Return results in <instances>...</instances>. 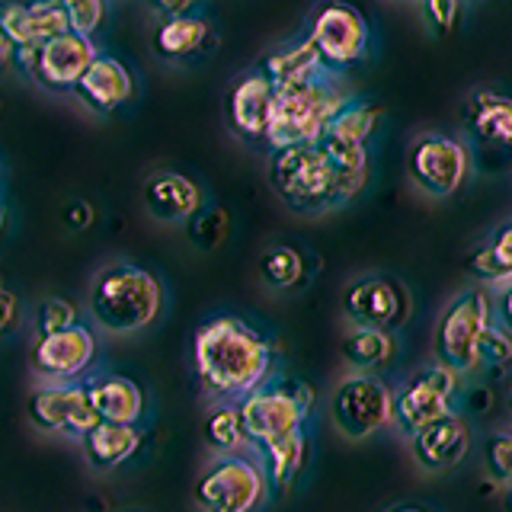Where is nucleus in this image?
Segmentation results:
<instances>
[{
  "label": "nucleus",
  "mask_w": 512,
  "mask_h": 512,
  "mask_svg": "<svg viewBox=\"0 0 512 512\" xmlns=\"http://www.w3.org/2000/svg\"><path fill=\"white\" fill-rule=\"evenodd\" d=\"M349 96L333 84V74L320 71L298 84L276 87L272 116L266 128V144L272 151L292 148V144H314L327 132L330 119L340 112Z\"/></svg>",
  "instance_id": "4"
},
{
  "label": "nucleus",
  "mask_w": 512,
  "mask_h": 512,
  "mask_svg": "<svg viewBox=\"0 0 512 512\" xmlns=\"http://www.w3.org/2000/svg\"><path fill=\"white\" fill-rule=\"evenodd\" d=\"M468 448H471V429L464 423V416L452 410L410 436V455L429 474L458 468L464 455H468Z\"/></svg>",
  "instance_id": "16"
},
{
  "label": "nucleus",
  "mask_w": 512,
  "mask_h": 512,
  "mask_svg": "<svg viewBox=\"0 0 512 512\" xmlns=\"http://www.w3.org/2000/svg\"><path fill=\"white\" fill-rule=\"evenodd\" d=\"M10 58H13V45L4 39V32H0V68H4Z\"/></svg>",
  "instance_id": "42"
},
{
  "label": "nucleus",
  "mask_w": 512,
  "mask_h": 512,
  "mask_svg": "<svg viewBox=\"0 0 512 512\" xmlns=\"http://www.w3.org/2000/svg\"><path fill=\"white\" fill-rule=\"evenodd\" d=\"M87 397L96 410V416L106 423H125V426H138L144 416V391L132 378L106 372V375H93L84 381Z\"/></svg>",
  "instance_id": "21"
},
{
  "label": "nucleus",
  "mask_w": 512,
  "mask_h": 512,
  "mask_svg": "<svg viewBox=\"0 0 512 512\" xmlns=\"http://www.w3.org/2000/svg\"><path fill=\"white\" fill-rule=\"evenodd\" d=\"M320 71H324V68H320L314 45H311L308 36H304L301 42H292L285 48H276V52H269L260 61V71H256V74H263L272 87H288V84H298V80L314 77Z\"/></svg>",
  "instance_id": "26"
},
{
  "label": "nucleus",
  "mask_w": 512,
  "mask_h": 512,
  "mask_svg": "<svg viewBox=\"0 0 512 512\" xmlns=\"http://www.w3.org/2000/svg\"><path fill=\"white\" fill-rule=\"evenodd\" d=\"M74 93L90 112L106 116V112H116L135 96V77L119 58L96 55V61L84 71V77L77 80Z\"/></svg>",
  "instance_id": "18"
},
{
  "label": "nucleus",
  "mask_w": 512,
  "mask_h": 512,
  "mask_svg": "<svg viewBox=\"0 0 512 512\" xmlns=\"http://www.w3.org/2000/svg\"><path fill=\"white\" fill-rule=\"evenodd\" d=\"M410 292L391 276H362L343 292V314L352 327L394 333L410 320Z\"/></svg>",
  "instance_id": "13"
},
{
  "label": "nucleus",
  "mask_w": 512,
  "mask_h": 512,
  "mask_svg": "<svg viewBox=\"0 0 512 512\" xmlns=\"http://www.w3.org/2000/svg\"><path fill=\"white\" fill-rule=\"evenodd\" d=\"M407 170L416 189L432 199H448L468 180V148L448 135L426 132L410 144Z\"/></svg>",
  "instance_id": "12"
},
{
  "label": "nucleus",
  "mask_w": 512,
  "mask_h": 512,
  "mask_svg": "<svg viewBox=\"0 0 512 512\" xmlns=\"http://www.w3.org/2000/svg\"><path fill=\"white\" fill-rule=\"evenodd\" d=\"M160 308H164V288L151 269L128 260H112L96 269L87 292V311L100 330L116 336L138 333L154 324Z\"/></svg>",
  "instance_id": "3"
},
{
  "label": "nucleus",
  "mask_w": 512,
  "mask_h": 512,
  "mask_svg": "<svg viewBox=\"0 0 512 512\" xmlns=\"http://www.w3.org/2000/svg\"><path fill=\"white\" fill-rule=\"evenodd\" d=\"M487 468L493 480L512 487V432H496L487 439Z\"/></svg>",
  "instance_id": "36"
},
{
  "label": "nucleus",
  "mask_w": 512,
  "mask_h": 512,
  "mask_svg": "<svg viewBox=\"0 0 512 512\" xmlns=\"http://www.w3.org/2000/svg\"><path fill=\"white\" fill-rule=\"evenodd\" d=\"M458 375L448 372L445 365H426L416 375H410L397 391H391V423L410 439L413 432L436 423L448 413L452 404Z\"/></svg>",
  "instance_id": "10"
},
{
  "label": "nucleus",
  "mask_w": 512,
  "mask_h": 512,
  "mask_svg": "<svg viewBox=\"0 0 512 512\" xmlns=\"http://www.w3.org/2000/svg\"><path fill=\"white\" fill-rule=\"evenodd\" d=\"M64 218H68V221L74 224V228H84V224H87L93 215H90V205H87V202H74V205L68 208V215H64Z\"/></svg>",
  "instance_id": "41"
},
{
  "label": "nucleus",
  "mask_w": 512,
  "mask_h": 512,
  "mask_svg": "<svg viewBox=\"0 0 512 512\" xmlns=\"http://www.w3.org/2000/svg\"><path fill=\"white\" fill-rule=\"evenodd\" d=\"M253 452H256V461H260V468L266 474L269 490L285 493L298 480V474L304 468V458H308V432L298 429V432H292V436H285L272 445L253 448Z\"/></svg>",
  "instance_id": "24"
},
{
  "label": "nucleus",
  "mask_w": 512,
  "mask_h": 512,
  "mask_svg": "<svg viewBox=\"0 0 512 512\" xmlns=\"http://www.w3.org/2000/svg\"><path fill=\"white\" fill-rule=\"evenodd\" d=\"M256 272H260L263 285L288 292V288H298L304 282V256L288 244H272L260 253Z\"/></svg>",
  "instance_id": "29"
},
{
  "label": "nucleus",
  "mask_w": 512,
  "mask_h": 512,
  "mask_svg": "<svg viewBox=\"0 0 512 512\" xmlns=\"http://www.w3.org/2000/svg\"><path fill=\"white\" fill-rule=\"evenodd\" d=\"M26 416L29 423L48 436H71L80 439L87 429L100 423L96 416L84 381H68V384H39L26 400Z\"/></svg>",
  "instance_id": "14"
},
{
  "label": "nucleus",
  "mask_w": 512,
  "mask_h": 512,
  "mask_svg": "<svg viewBox=\"0 0 512 512\" xmlns=\"http://www.w3.org/2000/svg\"><path fill=\"white\" fill-rule=\"evenodd\" d=\"M423 10H426V20L429 26L445 36V32H452L455 20H458V10H461V0H420Z\"/></svg>",
  "instance_id": "37"
},
{
  "label": "nucleus",
  "mask_w": 512,
  "mask_h": 512,
  "mask_svg": "<svg viewBox=\"0 0 512 512\" xmlns=\"http://www.w3.org/2000/svg\"><path fill=\"white\" fill-rule=\"evenodd\" d=\"M151 7L157 13H164L167 20H173V16H186L192 13V7H196V0H151Z\"/></svg>",
  "instance_id": "40"
},
{
  "label": "nucleus",
  "mask_w": 512,
  "mask_h": 512,
  "mask_svg": "<svg viewBox=\"0 0 512 512\" xmlns=\"http://www.w3.org/2000/svg\"><path fill=\"white\" fill-rule=\"evenodd\" d=\"M384 116V109L378 103H362V100H346L340 112L330 119L327 135H336L352 144H368V138L375 135V128Z\"/></svg>",
  "instance_id": "31"
},
{
  "label": "nucleus",
  "mask_w": 512,
  "mask_h": 512,
  "mask_svg": "<svg viewBox=\"0 0 512 512\" xmlns=\"http://www.w3.org/2000/svg\"><path fill=\"white\" fill-rule=\"evenodd\" d=\"M93 356H96L93 330L77 324L58 333L36 336L29 362L36 378H42V384H68V381H80V375L93 365Z\"/></svg>",
  "instance_id": "15"
},
{
  "label": "nucleus",
  "mask_w": 512,
  "mask_h": 512,
  "mask_svg": "<svg viewBox=\"0 0 512 512\" xmlns=\"http://www.w3.org/2000/svg\"><path fill=\"white\" fill-rule=\"evenodd\" d=\"M55 4L64 10L71 29L80 36H93L106 20V0H55Z\"/></svg>",
  "instance_id": "33"
},
{
  "label": "nucleus",
  "mask_w": 512,
  "mask_h": 512,
  "mask_svg": "<svg viewBox=\"0 0 512 512\" xmlns=\"http://www.w3.org/2000/svg\"><path fill=\"white\" fill-rule=\"evenodd\" d=\"M20 324V301H16L13 292H7V288H0V340Z\"/></svg>",
  "instance_id": "39"
},
{
  "label": "nucleus",
  "mask_w": 512,
  "mask_h": 512,
  "mask_svg": "<svg viewBox=\"0 0 512 512\" xmlns=\"http://www.w3.org/2000/svg\"><path fill=\"white\" fill-rule=\"evenodd\" d=\"M391 512H429V509H426V506H413V503H410V506H397V509H391Z\"/></svg>",
  "instance_id": "43"
},
{
  "label": "nucleus",
  "mask_w": 512,
  "mask_h": 512,
  "mask_svg": "<svg viewBox=\"0 0 512 512\" xmlns=\"http://www.w3.org/2000/svg\"><path fill=\"white\" fill-rule=\"evenodd\" d=\"M490 308H493L496 320H500L496 327H503L512 336V282L500 285V292H496V298L490 301Z\"/></svg>",
  "instance_id": "38"
},
{
  "label": "nucleus",
  "mask_w": 512,
  "mask_h": 512,
  "mask_svg": "<svg viewBox=\"0 0 512 512\" xmlns=\"http://www.w3.org/2000/svg\"><path fill=\"white\" fill-rule=\"evenodd\" d=\"M397 352L394 333L384 330H368V327H352L343 340V359L356 368V372L372 375L375 368H384Z\"/></svg>",
  "instance_id": "27"
},
{
  "label": "nucleus",
  "mask_w": 512,
  "mask_h": 512,
  "mask_svg": "<svg viewBox=\"0 0 512 512\" xmlns=\"http://www.w3.org/2000/svg\"><path fill=\"white\" fill-rule=\"evenodd\" d=\"M71 23L55 0H10L0 4V32L16 48H36L68 32Z\"/></svg>",
  "instance_id": "17"
},
{
  "label": "nucleus",
  "mask_w": 512,
  "mask_h": 512,
  "mask_svg": "<svg viewBox=\"0 0 512 512\" xmlns=\"http://www.w3.org/2000/svg\"><path fill=\"white\" fill-rule=\"evenodd\" d=\"M269 484L256 455H215L196 480L199 512H256Z\"/></svg>",
  "instance_id": "6"
},
{
  "label": "nucleus",
  "mask_w": 512,
  "mask_h": 512,
  "mask_svg": "<svg viewBox=\"0 0 512 512\" xmlns=\"http://www.w3.org/2000/svg\"><path fill=\"white\" fill-rule=\"evenodd\" d=\"M314 407V391L304 381H276L250 391L237 400L240 423L247 432V445L263 448L272 445L292 432L304 429V420Z\"/></svg>",
  "instance_id": "5"
},
{
  "label": "nucleus",
  "mask_w": 512,
  "mask_h": 512,
  "mask_svg": "<svg viewBox=\"0 0 512 512\" xmlns=\"http://www.w3.org/2000/svg\"><path fill=\"white\" fill-rule=\"evenodd\" d=\"M80 324V314L71 301L64 298H45L39 308H36V330L39 336L45 333H58V330H68Z\"/></svg>",
  "instance_id": "35"
},
{
  "label": "nucleus",
  "mask_w": 512,
  "mask_h": 512,
  "mask_svg": "<svg viewBox=\"0 0 512 512\" xmlns=\"http://www.w3.org/2000/svg\"><path fill=\"white\" fill-rule=\"evenodd\" d=\"M330 420L352 442L375 436L391 423V388L365 372L346 375L330 394Z\"/></svg>",
  "instance_id": "9"
},
{
  "label": "nucleus",
  "mask_w": 512,
  "mask_h": 512,
  "mask_svg": "<svg viewBox=\"0 0 512 512\" xmlns=\"http://www.w3.org/2000/svg\"><path fill=\"white\" fill-rule=\"evenodd\" d=\"M512 362V336L490 324L477 340V368H503Z\"/></svg>",
  "instance_id": "34"
},
{
  "label": "nucleus",
  "mask_w": 512,
  "mask_h": 512,
  "mask_svg": "<svg viewBox=\"0 0 512 512\" xmlns=\"http://www.w3.org/2000/svg\"><path fill=\"white\" fill-rule=\"evenodd\" d=\"M144 212L160 224H186L202 208V189L176 170H160L144 183Z\"/></svg>",
  "instance_id": "19"
},
{
  "label": "nucleus",
  "mask_w": 512,
  "mask_h": 512,
  "mask_svg": "<svg viewBox=\"0 0 512 512\" xmlns=\"http://www.w3.org/2000/svg\"><path fill=\"white\" fill-rule=\"evenodd\" d=\"M272 100H276V87L263 74L240 77L228 100V116L234 132L247 141H263L272 116Z\"/></svg>",
  "instance_id": "20"
},
{
  "label": "nucleus",
  "mask_w": 512,
  "mask_h": 512,
  "mask_svg": "<svg viewBox=\"0 0 512 512\" xmlns=\"http://www.w3.org/2000/svg\"><path fill=\"white\" fill-rule=\"evenodd\" d=\"M493 324L487 288H468L442 311L436 324V359L455 375L477 372V340Z\"/></svg>",
  "instance_id": "7"
},
{
  "label": "nucleus",
  "mask_w": 512,
  "mask_h": 512,
  "mask_svg": "<svg viewBox=\"0 0 512 512\" xmlns=\"http://www.w3.org/2000/svg\"><path fill=\"white\" fill-rule=\"evenodd\" d=\"M202 436L212 448V455H234L247 448V432L240 423V410L237 400H218V404L208 410L205 423H202Z\"/></svg>",
  "instance_id": "28"
},
{
  "label": "nucleus",
  "mask_w": 512,
  "mask_h": 512,
  "mask_svg": "<svg viewBox=\"0 0 512 512\" xmlns=\"http://www.w3.org/2000/svg\"><path fill=\"white\" fill-rule=\"evenodd\" d=\"M96 55L100 52H96L93 39L80 36L74 29L61 32V36L48 39L36 48H16L13 52L20 71L52 93H74L77 80L84 77V71L96 61Z\"/></svg>",
  "instance_id": "8"
},
{
  "label": "nucleus",
  "mask_w": 512,
  "mask_h": 512,
  "mask_svg": "<svg viewBox=\"0 0 512 512\" xmlns=\"http://www.w3.org/2000/svg\"><path fill=\"white\" fill-rule=\"evenodd\" d=\"M77 442H80V448H84V458L90 461L93 471H112V468H119V464H125L138 452L141 429L138 426H125V423L100 420L93 429H87Z\"/></svg>",
  "instance_id": "22"
},
{
  "label": "nucleus",
  "mask_w": 512,
  "mask_h": 512,
  "mask_svg": "<svg viewBox=\"0 0 512 512\" xmlns=\"http://www.w3.org/2000/svg\"><path fill=\"white\" fill-rule=\"evenodd\" d=\"M186 234L199 250H215L228 237V212L218 205H202L196 215L186 221Z\"/></svg>",
  "instance_id": "32"
},
{
  "label": "nucleus",
  "mask_w": 512,
  "mask_h": 512,
  "mask_svg": "<svg viewBox=\"0 0 512 512\" xmlns=\"http://www.w3.org/2000/svg\"><path fill=\"white\" fill-rule=\"evenodd\" d=\"M208 39H212V26H208L202 16L186 13V16H173V20H164L157 26L154 48L160 58L180 61V58L202 52Z\"/></svg>",
  "instance_id": "25"
},
{
  "label": "nucleus",
  "mask_w": 512,
  "mask_h": 512,
  "mask_svg": "<svg viewBox=\"0 0 512 512\" xmlns=\"http://www.w3.org/2000/svg\"><path fill=\"white\" fill-rule=\"evenodd\" d=\"M468 132L496 151H512V100L493 90L474 93L468 106Z\"/></svg>",
  "instance_id": "23"
},
{
  "label": "nucleus",
  "mask_w": 512,
  "mask_h": 512,
  "mask_svg": "<svg viewBox=\"0 0 512 512\" xmlns=\"http://www.w3.org/2000/svg\"><path fill=\"white\" fill-rule=\"evenodd\" d=\"M199 388L215 400H240L263 388L272 372V346L253 324L231 314L205 320L192 340Z\"/></svg>",
  "instance_id": "1"
},
{
  "label": "nucleus",
  "mask_w": 512,
  "mask_h": 512,
  "mask_svg": "<svg viewBox=\"0 0 512 512\" xmlns=\"http://www.w3.org/2000/svg\"><path fill=\"white\" fill-rule=\"evenodd\" d=\"M509 509H512V487H509Z\"/></svg>",
  "instance_id": "46"
},
{
  "label": "nucleus",
  "mask_w": 512,
  "mask_h": 512,
  "mask_svg": "<svg viewBox=\"0 0 512 512\" xmlns=\"http://www.w3.org/2000/svg\"><path fill=\"white\" fill-rule=\"evenodd\" d=\"M0 228H4V205H0Z\"/></svg>",
  "instance_id": "44"
},
{
  "label": "nucleus",
  "mask_w": 512,
  "mask_h": 512,
  "mask_svg": "<svg viewBox=\"0 0 512 512\" xmlns=\"http://www.w3.org/2000/svg\"><path fill=\"white\" fill-rule=\"evenodd\" d=\"M509 413H512V388H509Z\"/></svg>",
  "instance_id": "45"
},
{
  "label": "nucleus",
  "mask_w": 512,
  "mask_h": 512,
  "mask_svg": "<svg viewBox=\"0 0 512 512\" xmlns=\"http://www.w3.org/2000/svg\"><path fill=\"white\" fill-rule=\"evenodd\" d=\"M308 39L317 52L320 68L327 74L346 71L359 64L368 52V23L365 16L349 4H324L317 10Z\"/></svg>",
  "instance_id": "11"
},
{
  "label": "nucleus",
  "mask_w": 512,
  "mask_h": 512,
  "mask_svg": "<svg viewBox=\"0 0 512 512\" xmlns=\"http://www.w3.org/2000/svg\"><path fill=\"white\" fill-rule=\"evenodd\" d=\"M269 186L276 199L292 208L295 215H324L333 208L356 199L365 183L349 180V176L336 173L333 164L324 157V151L314 144H292V148H279L269 157Z\"/></svg>",
  "instance_id": "2"
},
{
  "label": "nucleus",
  "mask_w": 512,
  "mask_h": 512,
  "mask_svg": "<svg viewBox=\"0 0 512 512\" xmlns=\"http://www.w3.org/2000/svg\"><path fill=\"white\" fill-rule=\"evenodd\" d=\"M468 269L484 282H512V224L496 231L484 247H477Z\"/></svg>",
  "instance_id": "30"
}]
</instances>
